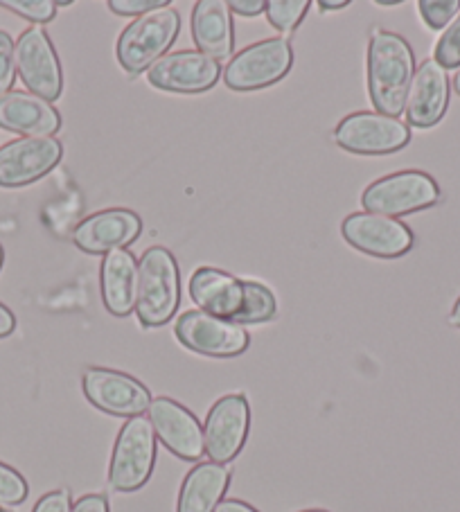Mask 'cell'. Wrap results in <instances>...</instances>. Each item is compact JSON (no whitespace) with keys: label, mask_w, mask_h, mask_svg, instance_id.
Returning a JSON list of instances; mask_svg holds the SVG:
<instances>
[{"label":"cell","mask_w":460,"mask_h":512,"mask_svg":"<svg viewBox=\"0 0 460 512\" xmlns=\"http://www.w3.org/2000/svg\"><path fill=\"white\" fill-rule=\"evenodd\" d=\"M415 55L402 34L373 30L366 52V86L377 113L400 118L415 77Z\"/></svg>","instance_id":"cell-1"},{"label":"cell","mask_w":460,"mask_h":512,"mask_svg":"<svg viewBox=\"0 0 460 512\" xmlns=\"http://www.w3.org/2000/svg\"><path fill=\"white\" fill-rule=\"evenodd\" d=\"M181 305V271L174 253L165 246H152L138 264L136 314L145 328L170 323Z\"/></svg>","instance_id":"cell-2"},{"label":"cell","mask_w":460,"mask_h":512,"mask_svg":"<svg viewBox=\"0 0 460 512\" xmlns=\"http://www.w3.org/2000/svg\"><path fill=\"white\" fill-rule=\"evenodd\" d=\"M179 34L181 14L174 7L145 14L122 30L115 43V57L122 70H127L129 75H140L167 55Z\"/></svg>","instance_id":"cell-3"},{"label":"cell","mask_w":460,"mask_h":512,"mask_svg":"<svg viewBox=\"0 0 460 512\" xmlns=\"http://www.w3.org/2000/svg\"><path fill=\"white\" fill-rule=\"evenodd\" d=\"M440 201V185L422 170H402L386 174L368 185L361 194L366 213L386 217H404L436 206Z\"/></svg>","instance_id":"cell-4"},{"label":"cell","mask_w":460,"mask_h":512,"mask_svg":"<svg viewBox=\"0 0 460 512\" xmlns=\"http://www.w3.org/2000/svg\"><path fill=\"white\" fill-rule=\"evenodd\" d=\"M156 465V434L149 418H129L115 438L109 485L115 492H136L152 479Z\"/></svg>","instance_id":"cell-5"},{"label":"cell","mask_w":460,"mask_h":512,"mask_svg":"<svg viewBox=\"0 0 460 512\" xmlns=\"http://www.w3.org/2000/svg\"><path fill=\"white\" fill-rule=\"evenodd\" d=\"M291 66H294V50L287 39H262L230 57L224 68V82L230 91H260L285 79Z\"/></svg>","instance_id":"cell-6"},{"label":"cell","mask_w":460,"mask_h":512,"mask_svg":"<svg viewBox=\"0 0 460 512\" xmlns=\"http://www.w3.org/2000/svg\"><path fill=\"white\" fill-rule=\"evenodd\" d=\"M334 143L357 156H388L411 143V129L400 118L377 111H357L336 125Z\"/></svg>","instance_id":"cell-7"},{"label":"cell","mask_w":460,"mask_h":512,"mask_svg":"<svg viewBox=\"0 0 460 512\" xmlns=\"http://www.w3.org/2000/svg\"><path fill=\"white\" fill-rule=\"evenodd\" d=\"M16 75L32 95L55 102L64 93V70L48 32L41 25L25 30L14 46Z\"/></svg>","instance_id":"cell-8"},{"label":"cell","mask_w":460,"mask_h":512,"mask_svg":"<svg viewBox=\"0 0 460 512\" xmlns=\"http://www.w3.org/2000/svg\"><path fill=\"white\" fill-rule=\"evenodd\" d=\"M174 334L181 346L197 352V355L215 359L237 357L251 346V337L244 330V325L217 319V316L201 310L183 312L176 319Z\"/></svg>","instance_id":"cell-9"},{"label":"cell","mask_w":460,"mask_h":512,"mask_svg":"<svg viewBox=\"0 0 460 512\" xmlns=\"http://www.w3.org/2000/svg\"><path fill=\"white\" fill-rule=\"evenodd\" d=\"M82 388L86 400L95 409L115 418L129 420L143 416L154 400L149 388L140 379L113 368H86L82 377Z\"/></svg>","instance_id":"cell-10"},{"label":"cell","mask_w":460,"mask_h":512,"mask_svg":"<svg viewBox=\"0 0 460 512\" xmlns=\"http://www.w3.org/2000/svg\"><path fill=\"white\" fill-rule=\"evenodd\" d=\"M251 431V404L246 395H224L212 404L203 422V447L212 463L235 461Z\"/></svg>","instance_id":"cell-11"},{"label":"cell","mask_w":460,"mask_h":512,"mask_svg":"<svg viewBox=\"0 0 460 512\" xmlns=\"http://www.w3.org/2000/svg\"><path fill=\"white\" fill-rule=\"evenodd\" d=\"M341 235L352 249L370 255V258L393 260L413 249L415 237L411 228L400 219L377 213H352L343 219Z\"/></svg>","instance_id":"cell-12"},{"label":"cell","mask_w":460,"mask_h":512,"mask_svg":"<svg viewBox=\"0 0 460 512\" xmlns=\"http://www.w3.org/2000/svg\"><path fill=\"white\" fill-rule=\"evenodd\" d=\"M221 66L199 50L170 52L147 70V82L158 91L197 95L219 82Z\"/></svg>","instance_id":"cell-13"},{"label":"cell","mask_w":460,"mask_h":512,"mask_svg":"<svg viewBox=\"0 0 460 512\" xmlns=\"http://www.w3.org/2000/svg\"><path fill=\"white\" fill-rule=\"evenodd\" d=\"M64 145L57 138H16L0 147V188H25L59 165Z\"/></svg>","instance_id":"cell-14"},{"label":"cell","mask_w":460,"mask_h":512,"mask_svg":"<svg viewBox=\"0 0 460 512\" xmlns=\"http://www.w3.org/2000/svg\"><path fill=\"white\" fill-rule=\"evenodd\" d=\"M188 291L201 312L237 323L249 303L251 280L235 278L215 267H199L190 276Z\"/></svg>","instance_id":"cell-15"},{"label":"cell","mask_w":460,"mask_h":512,"mask_svg":"<svg viewBox=\"0 0 460 512\" xmlns=\"http://www.w3.org/2000/svg\"><path fill=\"white\" fill-rule=\"evenodd\" d=\"M143 235V219L129 208H106L88 215L73 228V244L88 255L127 249Z\"/></svg>","instance_id":"cell-16"},{"label":"cell","mask_w":460,"mask_h":512,"mask_svg":"<svg viewBox=\"0 0 460 512\" xmlns=\"http://www.w3.org/2000/svg\"><path fill=\"white\" fill-rule=\"evenodd\" d=\"M147 413L156 438L181 461H199L206 454L203 425L188 406L172 400V397H156L149 404Z\"/></svg>","instance_id":"cell-17"},{"label":"cell","mask_w":460,"mask_h":512,"mask_svg":"<svg viewBox=\"0 0 460 512\" xmlns=\"http://www.w3.org/2000/svg\"><path fill=\"white\" fill-rule=\"evenodd\" d=\"M451 82L447 70L436 59H424L415 70L409 100H406V120L411 127L431 129L445 118L449 109Z\"/></svg>","instance_id":"cell-18"},{"label":"cell","mask_w":460,"mask_h":512,"mask_svg":"<svg viewBox=\"0 0 460 512\" xmlns=\"http://www.w3.org/2000/svg\"><path fill=\"white\" fill-rule=\"evenodd\" d=\"M0 129L23 138H55L61 129L59 111L41 97L12 91L0 97Z\"/></svg>","instance_id":"cell-19"},{"label":"cell","mask_w":460,"mask_h":512,"mask_svg":"<svg viewBox=\"0 0 460 512\" xmlns=\"http://www.w3.org/2000/svg\"><path fill=\"white\" fill-rule=\"evenodd\" d=\"M194 46L215 61L230 59L235 48L233 12L226 0H199L190 16Z\"/></svg>","instance_id":"cell-20"},{"label":"cell","mask_w":460,"mask_h":512,"mask_svg":"<svg viewBox=\"0 0 460 512\" xmlns=\"http://www.w3.org/2000/svg\"><path fill=\"white\" fill-rule=\"evenodd\" d=\"M102 303L106 312L125 319L136 312L138 300V260L129 249H118L104 255L100 267Z\"/></svg>","instance_id":"cell-21"},{"label":"cell","mask_w":460,"mask_h":512,"mask_svg":"<svg viewBox=\"0 0 460 512\" xmlns=\"http://www.w3.org/2000/svg\"><path fill=\"white\" fill-rule=\"evenodd\" d=\"M233 479V472L219 463H199L185 474L176 501V512H215Z\"/></svg>","instance_id":"cell-22"},{"label":"cell","mask_w":460,"mask_h":512,"mask_svg":"<svg viewBox=\"0 0 460 512\" xmlns=\"http://www.w3.org/2000/svg\"><path fill=\"white\" fill-rule=\"evenodd\" d=\"M309 0H269L267 3V21L278 32H294L309 12Z\"/></svg>","instance_id":"cell-23"},{"label":"cell","mask_w":460,"mask_h":512,"mask_svg":"<svg viewBox=\"0 0 460 512\" xmlns=\"http://www.w3.org/2000/svg\"><path fill=\"white\" fill-rule=\"evenodd\" d=\"M278 312V303L273 291L262 285L258 280H251V294H249V303H246V312L242 314V319L237 321L240 325H258V323H267Z\"/></svg>","instance_id":"cell-24"},{"label":"cell","mask_w":460,"mask_h":512,"mask_svg":"<svg viewBox=\"0 0 460 512\" xmlns=\"http://www.w3.org/2000/svg\"><path fill=\"white\" fill-rule=\"evenodd\" d=\"M418 12L429 30L445 32L460 14V0H420Z\"/></svg>","instance_id":"cell-25"},{"label":"cell","mask_w":460,"mask_h":512,"mask_svg":"<svg viewBox=\"0 0 460 512\" xmlns=\"http://www.w3.org/2000/svg\"><path fill=\"white\" fill-rule=\"evenodd\" d=\"M30 485L25 476L7 463L0 461V508H14L28 499Z\"/></svg>","instance_id":"cell-26"},{"label":"cell","mask_w":460,"mask_h":512,"mask_svg":"<svg viewBox=\"0 0 460 512\" xmlns=\"http://www.w3.org/2000/svg\"><path fill=\"white\" fill-rule=\"evenodd\" d=\"M0 7L19 14L21 19L34 25H46L50 21H55L59 10L55 0H0Z\"/></svg>","instance_id":"cell-27"},{"label":"cell","mask_w":460,"mask_h":512,"mask_svg":"<svg viewBox=\"0 0 460 512\" xmlns=\"http://www.w3.org/2000/svg\"><path fill=\"white\" fill-rule=\"evenodd\" d=\"M433 59H436L445 70L460 68V14L451 21L449 28L440 34L436 48H433Z\"/></svg>","instance_id":"cell-28"},{"label":"cell","mask_w":460,"mask_h":512,"mask_svg":"<svg viewBox=\"0 0 460 512\" xmlns=\"http://www.w3.org/2000/svg\"><path fill=\"white\" fill-rule=\"evenodd\" d=\"M14 39L5 30H0V97L12 93L16 79V59H14Z\"/></svg>","instance_id":"cell-29"},{"label":"cell","mask_w":460,"mask_h":512,"mask_svg":"<svg viewBox=\"0 0 460 512\" xmlns=\"http://www.w3.org/2000/svg\"><path fill=\"white\" fill-rule=\"evenodd\" d=\"M172 7V0H109V10L118 16H145Z\"/></svg>","instance_id":"cell-30"},{"label":"cell","mask_w":460,"mask_h":512,"mask_svg":"<svg viewBox=\"0 0 460 512\" xmlns=\"http://www.w3.org/2000/svg\"><path fill=\"white\" fill-rule=\"evenodd\" d=\"M32 512H73V497H70V490L61 488L46 492L37 503H34Z\"/></svg>","instance_id":"cell-31"},{"label":"cell","mask_w":460,"mask_h":512,"mask_svg":"<svg viewBox=\"0 0 460 512\" xmlns=\"http://www.w3.org/2000/svg\"><path fill=\"white\" fill-rule=\"evenodd\" d=\"M73 512H111L104 494H84L73 503Z\"/></svg>","instance_id":"cell-32"},{"label":"cell","mask_w":460,"mask_h":512,"mask_svg":"<svg viewBox=\"0 0 460 512\" xmlns=\"http://www.w3.org/2000/svg\"><path fill=\"white\" fill-rule=\"evenodd\" d=\"M230 12L240 14V16H260L267 12V0H230Z\"/></svg>","instance_id":"cell-33"},{"label":"cell","mask_w":460,"mask_h":512,"mask_svg":"<svg viewBox=\"0 0 460 512\" xmlns=\"http://www.w3.org/2000/svg\"><path fill=\"white\" fill-rule=\"evenodd\" d=\"M16 330V316L10 310V307H5L0 303V339L10 337V334Z\"/></svg>","instance_id":"cell-34"},{"label":"cell","mask_w":460,"mask_h":512,"mask_svg":"<svg viewBox=\"0 0 460 512\" xmlns=\"http://www.w3.org/2000/svg\"><path fill=\"white\" fill-rule=\"evenodd\" d=\"M215 512H260V510H255L251 503H246L242 499H224Z\"/></svg>","instance_id":"cell-35"},{"label":"cell","mask_w":460,"mask_h":512,"mask_svg":"<svg viewBox=\"0 0 460 512\" xmlns=\"http://www.w3.org/2000/svg\"><path fill=\"white\" fill-rule=\"evenodd\" d=\"M350 5V0H321L318 7H321L323 12H336V10H345V7Z\"/></svg>","instance_id":"cell-36"},{"label":"cell","mask_w":460,"mask_h":512,"mask_svg":"<svg viewBox=\"0 0 460 512\" xmlns=\"http://www.w3.org/2000/svg\"><path fill=\"white\" fill-rule=\"evenodd\" d=\"M449 323L454 325V328H458V330H460V296H458V300H456V303H454V307H451Z\"/></svg>","instance_id":"cell-37"},{"label":"cell","mask_w":460,"mask_h":512,"mask_svg":"<svg viewBox=\"0 0 460 512\" xmlns=\"http://www.w3.org/2000/svg\"><path fill=\"white\" fill-rule=\"evenodd\" d=\"M377 5H384V7H397V5H402V0H377Z\"/></svg>","instance_id":"cell-38"},{"label":"cell","mask_w":460,"mask_h":512,"mask_svg":"<svg viewBox=\"0 0 460 512\" xmlns=\"http://www.w3.org/2000/svg\"><path fill=\"white\" fill-rule=\"evenodd\" d=\"M454 88H456V93L460 95V68L456 70V77H454Z\"/></svg>","instance_id":"cell-39"},{"label":"cell","mask_w":460,"mask_h":512,"mask_svg":"<svg viewBox=\"0 0 460 512\" xmlns=\"http://www.w3.org/2000/svg\"><path fill=\"white\" fill-rule=\"evenodd\" d=\"M3 262H5V251H3V244H0V269H3Z\"/></svg>","instance_id":"cell-40"},{"label":"cell","mask_w":460,"mask_h":512,"mask_svg":"<svg viewBox=\"0 0 460 512\" xmlns=\"http://www.w3.org/2000/svg\"><path fill=\"white\" fill-rule=\"evenodd\" d=\"M300 512H330V510H323V508H309V510H300Z\"/></svg>","instance_id":"cell-41"},{"label":"cell","mask_w":460,"mask_h":512,"mask_svg":"<svg viewBox=\"0 0 460 512\" xmlns=\"http://www.w3.org/2000/svg\"><path fill=\"white\" fill-rule=\"evenodd\" d=\"M0 512H7V510H5V508H0Z\"/></svg>","instance_id":"cell-42"}]
</instances>
